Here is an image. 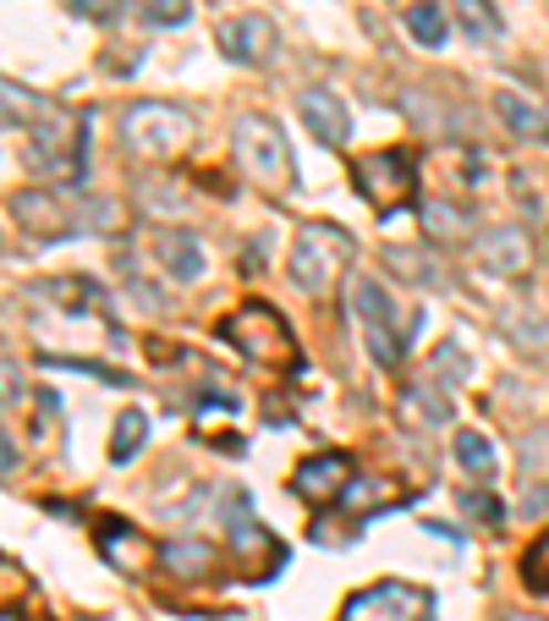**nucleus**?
Returning <instances> with one entry per match:
<instances>
[{
    "instance_id": "nucleus-29",
    "label": "nucleus",
    "mask_w": 549,
    "mask_h": 621,
    "mask_svg": "<svg viewBox=\"0 0 549 621\" xmlns=\"http://www.w3.org/2000/svg\"><path fill=\"white\" fill-rule=\"evenodd\" d=\"M72 17H89V22H111L122 11V0H66Z\"/></svg>"
},
{
    "instance_id": "nucleus-17",
    "label": "nucleus",
    "mask_w": 549,
    "mask_h": 621,
    "mask_svg": "<svg viewBox=\"0 0 549 621\" xmlns=\"http://www.w3.org/2000/svg\"><path fill=\"white\" fill-rule=\"evenodd\" d=\"M495 111H500L506 133H517L522 144H545L549 149V116L534 105V100H522L517 89H500V94H495Z\"/></svg>"
},
{
    "instance_id": "nucleus-2",
    "label": "nucleus",
    "mask_w": 549,
    "mask_h": 621,
    "mask_svg": "<svg viewBox=\"0 0 549 621\" xmlns=\"http://www.w3.org/2000/svg\"><path fill=\"white\" fill-rule=\"evenodd\" d=\"M352 253H358L352 231H341L335 220H302V226H297V242H291V253H286V276H291L308 298H330V292L341 287Z\"/></svg>"
},
{
    "instance_id": "nucleus-11",
    "label": "nucleus",
    "mask_w": 549,
    "mask_h": 621,
    "mask_svg": "<svg viewBox=\"0 0 549 621\" xmlns=\"http://www.w3.org/2000/svg\"><path fill=\"white\" fill-rule=\"evenodd\" d=\"M473 253H478V265H484L489 276L522 281V276L534 270V237H528L522 226H489V231H478Z\"/></svg>"
},
{
    "instance_id": "nucleus-34",
    "label": "nucleus",
    "mask_w": 549,
    "mask_h": 621,
    "mask_svg": "<svg viewBox=\"0 0 549 621\" xmlns=\"http://www.w3.org/2000/svg\"><path fill=\"white\" fill-rule=\"evenodd\" d=\"M506 621H539V617H506Z\"/></svg>"
},
{
    "instance_id": "nucleus-26",
    "label": "nucleus",
    "mask_w": 549,
    "mask_h": 621,
    "mask_svg": "<svg viewBox=\"0 0 549 621\" xmlns=\"http://www.w3.org/2000/svg\"><path fill=\"white\" fill-rule=\"evenodd\" d=\"M133 11L154 28H176V22L193 17V0H133Z\"/></svg>"
},
{
    "instance_id": "nucleus-7",
    "label": "nucleus",
    "mask_w": 549,
    "mask_h": 621,
    "mask_svg": "<svg viewBox=\"0 0 549 621\" xmlns=\"http://www.w3.org/2000/svg\"><path fill=\"white\" fill-rule=\"evenodd\" d=\"M341 621H434V594L402 578H380L341 600Z\"/></svg>"
},
{
    "instance_id": "nucleus-4",
    "label": "nucleus",
    "mask_w": 549,
    "mask_h": 621,
    "mask_svg": "<svg viewBox=\"0 0 549 621\" xmlns=\"http://www.w3.org/2000/svg\"><path fill=\"white\" fill-rule=\"evenodd\" d=\"M187 138H193V116L182 105H170V100H137V105H127V116H122V144L137 159L182 155Z\"/></svg>"
},
{
    "instance_id": "nucleus-15",
    "label": "nucleus",
    "mask_w": 549,
    "mask_h": 621,
    "mask_svg": "<svg viewBox=\"0 0 549 621\" xmlns=\"http://www.w3.org/2000/svg\"><path fill=\"white\" fill-rule=\"evenodd\" d=\"M297 111H302V122H308V133H313L319 144L341 149V144L352 138V116H346V100H341L335 89H302Z\"/></svg>"
},
{
    "instance_id": "nucleus-5",
    "label": "nucleus",
    "mask_w": 549,
    "mask_h": 621,
    "mask_svg": "<svg viewBox=\"0 0 549 621\" xmlns=\"http://www.w3.org/2000/svg\"><path fill=\"white\" fill-rule=\"evenodd\" d=\"M231 149L242 159V170H248L259 187H270V193H286V187L297 182V159H291L286 133L274 127L270 116H242L237 133H231Z\"/></svg>"
},
{
    "instance_id": "nucleus-9",
    "label": "nucleus",
    "mask_w": 549,
    "mask_h": 621,
    "mask_svg": "<svg viewBox=\"0 0 549 621\" xmlns=\"http://www.w3.org/2000/svg\"><path fill=\"white\" fill-rule=\"evenodd\" d=\"M148 253H154V265H159L176 287H193V281H204V270H209L204 242H198L193 231H182V226H159V231H148Z\"/></svg>"
},
{
    "instance_id": "nucleus-31",
    "label": "nucleus",
    "mask_w": 549,
    "mask_h": 621,
    "mask_svg": "<svg viewBox=\"0 0 549 621\" xmlns=\"http://www.w3.org/2000/svg\"><path fill=\"white\" fill-rule=\"evenodd\" d=\"M22 402V385H17V358H6V407Z\"/></svg>"
},
{
    "instance_id": "nucleus-32",
    "label": "nucleus",
    "mask_w": 549,
    "mask_h": 621,
    "mask_svg": "<svg viewBox=\"0 0 549 621\" xmlns=\"http://www.w3.org/2000/svg\"><path fill=\"white\" fill-rule=\"evenodd\" d=\"M0 463H6V478L17 473V441L11 435H0Z\"/></svg>"
},
{
    "instance_id": "nucleus-3",
    "label": "nucleus",
    "mask_w": 549,
    "mask_h": 621,
    "mask_svg": "<svg viewBox=\"0 0 549 621\" xmlns=\"http://www.w3.org/2000/svg\"><path fill=\"white\" fill-rule=\"evenodd\" d=\"M220 341L237 346L248 363L259 369H291L297 363V341H291V324L270 309V303H242L237 313H226L220 324Z\"/></svg>"
},
{
    "instance_id": "nucleus-16",
    "label": "nucleus",
    "mask_w": 549,
    "mask_h": 621,
    "mask_svg": "<svg viewBox=\"0 0 549 621\" xmlns=\"http://www.w3.org/2000/svg\"><path fill=\"white\" fill-rule=\"evenodd\" d=\"M159 567H165L170 578L198 583V578H215V572H220V550H215L209 539H170V545H159Z\"/></svg>"
},
{
    "instance_id": "nucleus-19",
    "label": "nucleus",
    "mask_w": 549,
    "mask_h": 621,
    "mask_svg": "<svg viewBox=\"0 0 549 621\" xmlns=\"http://www.w3.org/2000/svg\"><path fill=\"white\" fill-rule=\"evenodd\" d=\"M143 441H148V413L143 407H122V418H116V429H111V463L127 467L143 452Z\"/></svg>"
},
{
    "instance_id": "nucleus-27",
    "label": "nucleus",
    "mask_w": 549,
    "mask_h": 621,
    "mask_svg": "<svg viewBox=\"0 0 549 621\" xmlns=\"http://www.w3.org/2000/svg\"><path fill=\"white\" fill-rule=\"evenodd\" d=\"M83 215H89V226H94V231H111V237L127 226V209H122L116 198H89V204H83Z\"/></svg>"
},
{
    "instance_id": "nucleus-24",
    "label": "nucleus",
    "mask_w": 549,
    "mask_h": 621,
    "mask_svg": "<svg viewBox=\"0 0 549 621\" xmlns=\"http://www.w3.org/2000/svg\"><path fill=\"white\" fill-rule=\"evenodd\" d=\"M428 374L439 380V385H467V374H473V363H467V352L456 346V341H439L434 352H428Z\"/></svg>"
},
{
    "instance_id": "nucleus-8",
    "label": "nucleus",
    "mask_w": 549,
    "mask_h": 621,
    "mask_svg": "<svg viewBox=\"0 0 549 621\" xmlns=\"http://www.w3.org/2000/svg\"><path fill=\"white\" fill-rule=\"evenodd\" d=\"M94 539H100V556L111 561V572H122V578H148L154 561H159L154 539L137 534L133 522H122V517H105V522L94 528Z\"/></svg>"
},
{
    "instance_id": "nucleus-14",
    "label": "nucleus",
    "mask_w": 549,
    "mask_h": 621,
    "mask_svg": "<svg viewBox=\"0 0 549 621\" xmlns=\"http://www.w3.org/2000/svg\"><path fill=\"white\" fill-rule=\"evenodd\" d=\"M231 550L242 556V572H248V578H274V567L286 561L280 539H274L265 522H253V517H248V506L231 517Z\"/></svg>"
},
{
    "instance_id": "nucleus-22",
    "label": "nucleus",
    "mask_w": 549,
    "mask_h": 621,
    "mask_svg": "<svg viewBox=\"0 0 549 621\" xmlns=\"http://www.w3.org/2000/svg\"><path fill=\"white\" fill-rule=\"evenodd\" d=\"M445 28H450V17H445V6H434V0H417L407 11V33L423 50H445Z\"/></svg>"
},
{
    "instance_id": "nucleus-20",
    "label": "nucleus",
    "mask_w": 549,
    "mask_h": 621,
    "mask_svg": "<svg viewBox=\"0 0 549 621\" xmlns=\"http://www.w3.org/2000/svg\"><path fill=\"white\" fill-rule=\"evenodd\" d=\"M467 209H456L450 198H434V204H423V231L434 237V242H462L467 237Z\"/></svg>"
},
{
    "instance_id": "nucleus-30",
    "label": "nucleus",
    "mask_w": 549,
    "mask_h": 621,
    "mask_svg": "<svg viewBox=\"0 0 549 621\" xmlns=\"http://www.w3.org/2000/svg\"><path fill=\"white\" fill-rule=\"evenodd\" d=\"M462 506H467V511H478V517H489V522L500 517V506H495L489 495H478V489H467V495H462Z\"/></svg>"
},
{
    "instance_id": "nucleus-25",
    "label": "nucleus",
    "mask_w": 549,
    "mask_h": 621,
    "mask_svg": "<svg viewBox=\"0 0 549 621\" xmlns=\"http://www.w3.org/2000/svg\"><path fill=\"white\" fill-rule=\"evenodd\" d=\"M522 583L534 594H549V534H539L528 550H522Z\"/></svg>"
},
{
    "instance_id": "nucleus-13",
    "label": "nucleus",
    "mask_w": 549,
    "mask_h": 621,
    "mask_svg": "<svg viewBox=\"0 0 549 621\" xmlns=\"http://www.w3.org/2000/svg\"><path fill=\"white\" fill-rule=\"evenodd\" d=\"M11 220H17L28 237H39V242H61V237L72 231V209H66L55 193H44V187L11 193Z\"/></svg>"
},
{
    "instance_id": "nucleus-33",
    "label": "nucleus",
    "mask_w": 549,
    "mask_h": 621,
    "mask_svg": "<svg viewBox=\"0 0 549 621\" xmlns=\"http://www.w3.org/2000/svg\"><path fill=\"white\" fill-rule=\"evenodd\" d=\"M549 506V489H534V495H528V511H545Z\"/></svg>"
},
{
    "instance_id": "nucleus-18",
    "label": "nucleus",
    "mask_w": 549,
    "mask_h": 621,
    "mask_svg": "<svg viewBox=\"0 0 549 621\" xmlns=\"http://www.w3.org/2000/svg\"><path fill=\"white\" fill-rule=\"evenodd\" d=\"M450 22L462 28V39L473 44H500L506 39V17L495 0H450Z\"/></svg>"
},
{
    "instance_id": "nucleus-1",
    "label": "nucleus",
    "mask_w": 549,
    "mask_h": 621,
    "mask_svg": "<svg viewBox=\"0 0 549 621\" xmlns=\"http://www.w3.org/2000/svg\"><path fill=\"white\" fill-rule=\"evenodd\" d=\"M352 313H358V330H363L369 358H374L380 369H402L407 341L423 330V309L396 313V298L385 292V281L358 276V281H352Z\"/></svg>"
},
{
    "instance_id": "nucleus-12",
    "label": "nucleus",
    "mask_w": 549,
    "mask_h": 621,
    "mask_svg": "<svg viewBox=\"0 0 549 621\" xmlns=\"http://www.w3.org/2000/svg\"><path fill=\"white\" fill-rule=\"evenodd\" d=\"M291 489H297V500H308V506H330V500H341V495L352 489V457H346V452H319V457L297 463Z\"/></svg>"
},
{
    "instance_id": "nucleus-28",
    "label": "nucleus",
    "mask_w": 549,
    "mask_h": 621,
    "mask_svg": "<svg viewBox=\"0 0 549 621\" xmlns=\"http://www.w3.org/2000/svg\"><path fill=\"white\" fill-rule=\"evenodd\" d=\"M341 500H352V511L363 517V511H385V506H396L402 495H396V489H369V484H358V478H352V489H346Z\"/></svg>"
},
{
    "instance_id": "nucleus-23",
    "label": "nucleus",
    "mask_w": 549,
    "mask_h": 621,
    "mask_svg": "<svg viewBox=\"0 0 549 621\" xmlns=\"http://www.w3.org/2000/svg\"><path fill=\"white\" fill-rule=\"evenodd\" d=\"M402 418L407 424H445L450 418V402L439 396V385H412L402 396Z\"/></svg>"
},
{
    "instance_id": "nucleus-10",
    "label": "nucleus",
    "mask_w": 549,
    "mask_h": 621,
    "mask_svg": "<svg viewBox=\"0 0 549 621\" xmlns=\"http://www.w3.org/2000/svg\"><path fill=\"white\" fill-rule=\"evenodd\" d=\"M220 50H226V61H237V66H265L274 55V44H280V33H274V22L265 11H242V17H226L220 22Z\"/></svg>"
},
{
    "instance_id": "nucleus-6",
    "label": "nucleus",
    "mask_w": 549,
    "mask_h": 621,
    "mask_svg": "<svg viewBox=\"0 0 549 621\" xmlns=\"http://www.w3.org/2000/svg\"><path fill=\"white\" fill-rule=\"evenodd\" d=\"M352 176H358V193L380 215H402L412 198H417V155L412 149H380V155L358 159Z\"/></svg>"
},
{
    "instance_id": "nucleus-21",
    "label": "nucleus",
    "mask_w": 549,
    "mask_h": 621,
    "mask_svg": "<svg viewBox=\"0 0 549 621\" xmlns=\"http://www.w3.org/2000/svg\"><path fill=\"white\" fill-rule=\"evenodd\" d=\"M450 457L462 473H473V478H489L495 473V446H489V435H478V429H462L456 441H450Z\"/></svg>"
}]
</instances>
